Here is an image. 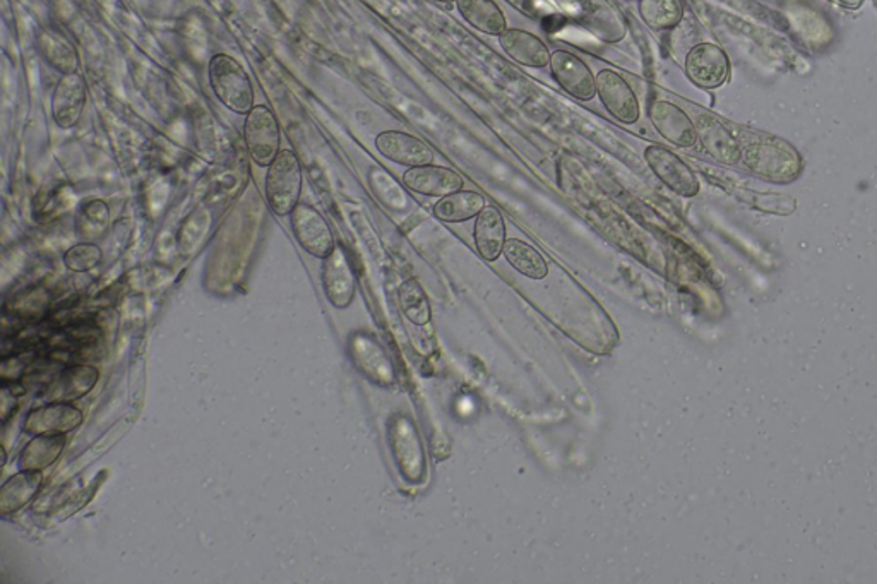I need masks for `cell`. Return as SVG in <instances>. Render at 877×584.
I'll return each mask as SVG.
<instances>
[{
    "instance_id": "obj_1",
    "label": "cell",
    "mask_w": 877,
    "mask_h": 584,
    "mask_svg": "<svg viewBox=\"0 0 877 584\" xmlns=\"http://www.w3.org/2000/svg\"><path fill=\"white\" fill-rule=\"evenodd\" d=\"M209 86L216 100L237 116L255 108V86L246 67L228 54L213 55L208 64Z\"/></svg>"
},
{
    "instance_id": "obj_2",
    "label": "cell",
    "mask_w": 877,
    "mask_h": 584,
    "mask_svg": "<svg viewBox=\"0 0 877 584\" xmlns=\"http://www.w3.org/2000/svg\"><path fill=\"white\" fill-rule=\"evenodd\" d=\"M304 172L301 160L293 150H281L277 160L268 166L264 194L268 206L277 216H290L301 204Z\"/></svg>"
},
{
    "instance_id": "obj_3",
    "label": "cell",
    "mask_w": 877,
    "mask_h": 584,
    "mask_svg": "<svg viewBox=\"0 0 877 584\" xmlns=\"http://www.w3.org/2000/svg\"><path fill=\"white\" fill-rule=\"evenodd\" d=\"M243 143L252 162L268 169L281 151V129L268 105H255L243 122Z\"/></svg>"
},
{
    "instance_id": "obj_4",
    "label": "cell",
    "mask_w": 877,
    "mask_h": 584,
    "mask_svg": "<svg viewBox=\"0 0 877 584\" xmlns=\"http://www.w3.org/2000/svg\"><path fill=\"white\" fill-rule=\"evenodd\" d=\"M684 69L689 82L697 88L716 89L730 76V58L716 43H697L685 55Z\"/></svg>"
},
{
    "instance_id": "obj_5",
    "label": "cell",
    "mask_w": 877,
    "mask_h": 584,
    "mask_svg": "<svg viewBox=\"0 0 877 584\" xmlns=\"http://www.w3.org/2000/svg\"><path fill=\"white\" fill-rule=\"evenodd\" d=\"M645 162L654 173V177L678 196L694 197L700 193L696 173L669 148L651 144L645 150Z\"/></svg>"
},
{
    "instance_id": "obj_6",
    "label": "cell",
    "mask_w": 877,
    "mask_h": 584,
    "mask_svg": "<svg viewBox=\"0 0 877 584\" xmlns=\"http://www.w3.org/2000/svg\"><path fill=\"white\" fill-rule=\"evenodd\" d=\"M293 235L302 249L312 258L326 259L336 249L335 235L320 209L311 204H299L290 215Z\"/></svg>"
},
{
    "instance_id": "obj_7",
    "label": "cell",
    "mask_w": 877,
    "mask_h": 584,
    "mask_svg": "<svg viewBox=\"0 0 877 584\" xmlns=\"http://www.w3.org/2000/svg\"><path fill=\"white\" fill-rule=\"evenodd\" d=\"M597 95L607 113L619 122L632 126L641 119L638 95L628 79L617 71L602 69L597 74Z\"/></svg>"
},
{
    "instance_id": "obj_8",
    "label": "cell",
    "mask_w": 877,
    "mask_h": 584,
    "mask_svg": "<svg viewBox=\"0 0 877 584\" xmlns=\"http://www.w3.org/2000/svg\"><path fill=\"white\" fill-rule=\"evenodd\" d=\"M552 77L570 97L592 101L597 97V76L582 57L570 51H555L551 55Z\"/></svg>"
},
{
    "instance_id": "obj_9",
    "label": "cell",
    "mask_w": 877,
    "mask_h": 584,
    "mask_svg": "<svg viewBox=\"0 0 877 584\" xmlns=\"http://www.w3.org/2000/svg\"><path fill=\"white\" fill-rule=\"evenodd\" d=\"M654 131L678 148H693L697 143L696 122L679 105L654 100L648 110Z\"/></svg>"
},
{
    "instance_id": "obj_10",
    "label": "cell",
    "mask_w": 877,
    "mask_h": 584,
    "mask_svg": "<svg viewBox=\"0 0 877 584\" xmlns=\"http://www.w3.org/2000/svg\"><path fill=\"white\" fill-rule=\"evenodd\" d=\"M88 101L85 77L79 73L64 74L52 95V119L57 128L69 131L76 128Z\"/></svg>"
},
{
    "instance_id": "obj_11",
    "label": "cell",
    "mask_w": 877,
    "mask_h": 584,
    "mask_svg": "<svg viewBox=\"0 0 877 584\" xmlns=\"http://www.w3.org/2000/svg\"><path fill=\"white\" fill-rule=\"evenodd\" d=\"M323 289L329 304L336 309H347L357 292V277L347 252L336 247L332 256L323 259Z\"/></svg>"
},
{
    "instance_id": "obj_12",
    "label": "cell",
    "mask_w": 877,
    "mask_h": 584,
    "mask_svg": "<svg viewBox=\"0 0 877 584\" xmlns=\"http://www.w3.org/2000/svg\"><path fill=\"white\" fill-rule=\"evenodd\" d=\"M376 150L398 165L422 166L434 163L435 151L425 141L403 131H385L376 138Z\"/></svg>"
},
{
    "instance_id": "obj_13",
    "label": "cell",
    "mask_w": 877,
    "mask_h": 584,
    "mask_svg": "<svg viewBox=\"0 0 877 584\" xmlns=\"http://www.w3.org/2000/svg\"><path fill=\"white\" fill-rule=\"evenodd\" d=\"M744 165L753 172L770 179L793 177L799 169V158L793 151L777 143L749 144L743 151Z\"/></svg>"
},
{
    "instance_id": "obj_14",
    "label": "cell",
    "mask_w": 877,
    "mask_h": 584,
    "mask_svg": "<svg viewBox=\"0 0 877 584\" xmlns=\"http://www.w3.org/2000/svg\"><path fill=\"white\" fill-rule=\"evenodd\" d=\"M403 184L422 196L444 197L462 191L465 181L456 170L429 163L407 170L403 173Z\"/></svg>"
},
{
    "instance_id": "obj_15",
    "label": "cell",
    "mask_w": 877,
    "mask_h": 584,
    "mask_svg": "<svg viewBox=\"0 0 877 584\" xmlns=\"http://www.w3.org/2000/svg\"><path fill=\"white\" fill-rule=\"evenodd\" d=\"M83 423L82 410L66 401H52L46 407L33 410L24 420V432L33 435H64L76 431Z\"/></svg>"
},
{
    "instance_id": "obj_16",
    "label": "cell",
    "mask_w": 877,
    "mask_h": 584,
    "mask_svg": "<svg viewBox=\"0 0 877 584\" xmlns=\"http://www.w3.org/2000/svg\"><path fill=\"white\" fill-rule=\"evenodd\" d=\"M500 48L516 64L528 69H543L551 64L552 52L540 36L520 28H508L499 36Z\"/></svg>"
},
{
    "instance_id": "obj_17",
    "label": "cell",
    "mask_w": 877,
    "mask_h": 584,
    "mask_svg": "<svg viewBox=\"0 0 877 584\" xmlns=\"http://www.w3.org/2000/svg\"><path fill=\"white\" fill-rule=\"evenodd\" d=\"M697 141L710 156L725 165H735L743 158V150L737 139L725 128L724 123L712 116H700L696 120Z\"/></svg>"
},
{
    "instance_id": "obj_18",
    "label": "cell",
    "mask_w": 877,
    "mask_h": 584,
    "mask_svg": "<svg viewBox=\"0 0 877 584\" xmlns=\"http://www.w3.org/2000/svg\"><path fill=\"white\" fill-rule=\"evenodd\" d=\"M475 247L485 261L494 262L505 252L506 224L505 216L500 215L496 206H485L480 215L475 218L474 230Z\"/></svg>"
},
{
    "instance_id": "obj_19",
    "label": "cell",
    "mask_w": 877,
    "mask_h": 584,
    "mask_svg": "<svg viewBox=\"0 0 877 584\" xmlns=\"http://www.w3.org/2000/svg\"><path fill=\"white\" fill-rule=\"evenodd\" d=\"M463 20L484 35L500 36L508 30L506 14L496 0H456Z\"/></svg>"
},
{
    "instance_id": "obj_20",
    "label": "cell",
    "mask_w": 877,
    "mask_h": 584,
    "mask_svg": "<svg viewBox=\"0 0 877 584\" xmlns=\"http://www.w3.org/2000/svg\"><path fill=\"white\" fill-rule=\"evenodd\" d=\"M42 484V472L21 469L20 473H15L14 477L9 478L0 488V512L6 516L23 509L26 504L35 499Z\"/></svg>"
},
{
    "instance_id": "obj_21",
    "label": "cell",
    "mask_w": 877,
    "mask_h": 584,
    "mask_svg": "<svg viewBox=\"0 0 877 584\" xmlns=\"http://www.w3.org/2000/svg\"><path fill=\"white\" fill-rule=\"evenodd\" d=\"M487 206L485 197L477 191H456L450 196L441 197L435 203L434 216L444 224H463L477 218Z\"/></svg>"
},
{
    "instance_id": "obj_22",
    "label": "cell",
    "mask_w": 877,
    "mask_h": 584,
    "mask_svg": "<svg viewBox=\"0 0 877 584\" xmlns=\"http://www.w3.org/2000/svg\"><path fill=\"white\" fill-rule=\"evenodd\" d=\"M98 381V370L89 366H76L64 370L58 376L57 381L46 391V398L51 401L79 400L95 388Z\"/></svg>"
},
{
    "instance_id": "obj_23",
    "label": "cell",
    "mask_w": 877,
    "mask_h": 584,
    "mask_svg": "<svg viewBox=\"0 0 877 584\" xmlns=\"http://www.w3.org/2000/svg\"><path fill=\"white\" fill-rule=\"evenodd\" d=\"M639 18L653 31H669L684 20L682 0H638Z\"/></svg>"
},
{
    "instance_id": "obj_24",
    "label": "cell",
    "mask_w": 877,
    "mask_h": 584,
    "mask_svg": "<svg viewBox=\"0 0 877 584\" xmlns=\"http://www.w3.org/2000/svg\"><path fill=\"white\" fill-rule=\"evenodd\" d=\"M505 258L518 273L530 280H543L549 274V264L535 247L520 239L506 240Z\"/></svg>"
},
{
    "instance_id": "obj_25",
    "label": "cell",
    "mask_w": 877,
    "mask_h": 584,
    "mask_svg": "<svg viewBox=\"0 0 877 584\" xmlns=\"http://www.w3.org/2000/svg\"><path fill=\"white\" fill-rule=\"evenodd\" d=\"M40 54L43 55L48 64L58 73H77V54L69 40L64 39L61 33L52 30H42L39 35Z\"/></svg>"
},
{
    "instance_id": "obj_26",
    "label": "cell",
    "mask_w": 877,
    "mask_h": 584,
    "mask_svg": "<svg viewBox=\"0 0 877 584\" xmlns=\"http://www.w3.org/2000/svg\"><path fill=\"white\" fill-rule=\"evenodd\" d=\"M64 446H66L64 435H35L21 453V469L42 472V469L48 468L61 456Z\"/></svg>"
},
{
    "instance_id": "obj_27",
    "label": "cell",
    "mask_w": 877,
    "mask_h": 584,
    "mask_svg": "<svg viewBox=\"0 0 877 584\" xmlns=\"http://www.w3.org/2000/svg\"><path fill=\"white\" fill-rule=\"evenodd\" d=\"M398 300L404 317L415 326H427L432 320V307L424 286L416 278L404 281L398 290Z\"/></svg>"
},
{
    "instance_id": "obj_28",
    "label": "cell",
    "mask_w": 877,
    "mask_h": 584,
    "mask_svg": "<svg viewBox=\"0 0 877 584\" xmlns=\"http://www.w3.org/2000/svg\"><path fill=\"white\" fill-rule=\"evenodd\" d=\"M104 261V252L93 242H82L71 247L64 255V264L73 273H88Z\"/></svg>"
},
{
    "instance_id": "obj_29",
    "label": "cell",
    "mask_w": 877,
    "mask_h": 584,
    "mask_svg": "<svg viewBox=\"0 0 877 584\" xmlns=\"http://www.w3.org/2000/svg\"><path fill=\"white\" fill-rule=\"evenodd\" d=\"M108 221H110V209H108L107 203L101 199H93L83 204L79 219H77V228L82 234L97 235L98 231L107 228Z\"/></svg>"
},
{
    "instance_id": "obj_30",
    "label": "cell",
    "mask_w": 877,
    "mask_h": 584,
    "mask_svg": "<svg viewBox=\"0 0 877 584\" xmlns=\"http://www.w3.org/2000/svg\"><path fill=\"white\" fill-rule=\"evenodd\" d=\"M836 2L852 9H857L858 6L863 4V0H836Z\"/></svg>"
},
{
    "instance_id": "obj_31",
    "label": "cell",
    "mask_w": 877,
    "mask_h": 584,
    "mask_svg": "<svg viewBox=\"0 0 877 584\" xmlns=\"http://www.w3.org/2000/svg\"><path fill=\"white\" fill-rule=\"evenodd\" d=\"M437 2H443V4H451V2H456V0H437Z\"/></svg>"
}]
</instances>
